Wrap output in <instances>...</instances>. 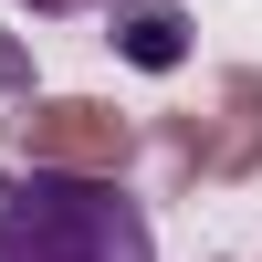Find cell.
Here are the masks:
<instances>
[{
    "label": "cell",
    "instance_id": "3",
    "mask_svg": "<svg viewBox=\"0 0 262 262\" xmlns=\"http://www.w3.org/2000/svg\"><path fill=\"white\" fill-rule=\"evenodd\" d=\"M32 21H63V11H95V0H21Z\"/></svg>",
    "mask_w": 262,
    "mask_h": 262
},
{
    "label": "cell",
    "instance_id": "2",
    "mask_svg": "<svg viewBox=\"0 0 262 262\" xmlns=\"http://www.w3.org/2000/svg\"><path fill=\"white\" fill-rule=\"evenodd\" d=\"M105 21H116V53L137 63V74H179L189 63V11L179 0H116Z\"/></svg>",
    "mask_w": 262,
    "mask_h": 262
},
{
    "label": "cell",
    "instance_id": "1",
    "mask_svg": "<svg viewBox=\"0 0 262 262\" xmlns=\"http://www.w3.org/2000/svg\"><path fill=\"white\" fill-rule=\"evenodd\" d=\"M0 262H158V231L126 179L11 168L0 179Z\"/></svg>",
    "mask_w": 262,
    "mask_h": 262
}]
</instances>
